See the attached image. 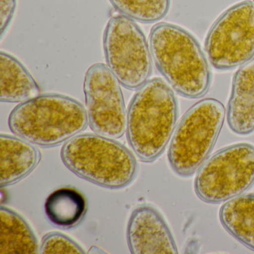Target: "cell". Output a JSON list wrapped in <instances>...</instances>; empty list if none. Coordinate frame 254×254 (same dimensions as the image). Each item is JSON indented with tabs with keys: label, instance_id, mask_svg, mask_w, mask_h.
Wrapping results in <instances>:
<instances>
[{
	"label": "cell",
	"instance_id": "6da1fadb",
	"mask_svg": "<svg viewBox=\"0 0 254 254\" xmlns=\"http://www.w3.org/2000/svg\"><path fill=\"white\" fill-rule=\"evenodd\" d=\"M149 47L157 69L178 94L187 99L206 94L210 68L200 44L188 31L171 23L156 24Z\"/></svg>",
	"mask_w": 254,
	"mask_h": 254
},
{
	"label": "cell",
	"instance_id": "7a4b0ae2",
	"mask_svg": "<svg viewBox=\"0 0 254 254\" xmlns=\"http://www.w3.org/2000/svg\"><path fill=\"white\" fill-rule=\"evenodd\" d=\"M175 93L161 78L148 80L129 105L127 137L136 155L144 162L157 160L175 131L178 120Z\"/></svg>",
	"mask_w": 254,
	"mask_h": 254
},
{
	"label": "cell",
	"instance_id": "3957f363",
	"mask_svg": "<svg viewBox=\"0 0 254 254\" xmlns=\"http://www.w3.org/2000/svg\"><path fill=\"white\" fill-rule=\"evenodd\" d=\"M86 108L61 94L39 95L19 104L8 117L10 130L19 137L44 147L56 146L85 130Z\"/></svg>",
	"mask_w": 254,
	"mask_h": 254
},
{
	"label": "cell",
	"instance_id": "277c9868",
	"mask_svg": "<svg viewBox=\"0 0 254 254\" xmlns=\"http://www.w3.org/2000/svg\"><path fill=\"white\" fill-rule=\"evenodd\" d=\"M65 166L80 178L108 189L130 184L137 171L133 153L124 145L92 133L66 141L61 151Z\"/></svg>",
	"mask_w": 254,
	"mask_h": 254
},
{
	"label": "cell",
	"instance_id": "5b68a950",
	"mask_svg": "<svg viewBox=\"0 0 254 254\" xmlns=\"http://www.w3.org/2000/svg\"><path fill=\"white\" fill-rule=\"evenodd\" d=\"M225 116L224 105L211 98L197 102L185 113L175 129L168 151L175 174L188 178L198 170L215 146Z\"/></svg>",
	"mask_w": 254,
	"mask_h": 254
},
{
	"label": "cell",
	"instance_id": "8992f818",
	"mask_svg": "<svg viewBox=\"0 0 254 254\" xmlns=\"http://www.w3.org/2000/svg\"><path fill=\"white\" fill-rule=\"evenodd\" d=\"M254 184V146L238 143L217 151L202 164L194 179V191L207 203L227 201Z\"/></svg>",
	"mask_w": 254,
	"mask_h": 254
},
{
	"label": "cell",
	"instance_id": "52a82bcc",
	"mask_svg": "<svg viewBox=\"0 0 254 254\" xmlns=\"http://www.w3.org/2000/svg\"><path fill=\"white\" fill-rule=\"evenodd\" d=\"M103 48L107 66L128 90L142 87L152 73V56L142 29L120 14L110 19L105 29Z\"/></svg>",
	"mask_w": 254,
	"mask_h": 254
},
{
	"label": "cell",
	"instance_id": "ba28073f",
	"mask_svg": "<svg viewBox=\"0 0 254 254\" xmlns=\"http://www.w3.org/2000/svg\"><path fill=\"white\" fill-rule=\"evenodd\" d=\"M205 50L218 70L242 66L254 58V2L246 0L226 10L209 29Z\"/></svg>",
	"mask_w": 254,
	"mask_h": 254
},
{
	"label": "cell",
	"instance_id": "9c48e42d",
	"mask_svg": "<svg viewBox=\"0 0 254 254\" xmlns=\"http://www.w3.org/2000/svg\"><path fill=\"white\" fill-rule=\"evenodd\" d=\"M120 82L106 64H95L84 81L88 123L96 134L120 139L127 130V113Z\"/></svg>",
	"mask_w": 254,
	"mask_h": 254
},
{
	"label": "cell",
	"instance_id": "30bf717a",
	"mask_svg": "<svg viewBox=\"0 0 254 254\" xmlns=\"http://www.w3.org/2000/svg\"><path fill=\"white\" fill-rule=\"evenodd\" d=\"M127 240L131 254H178L169 226L161 214L150 205H141L132 212Z\"/></svg>",
	"mask_w": 254,
	"mask_h": 254
},
{
	"label": "cell",
	"instance_id": "8fae6325",
	"mask_svg": "<svg viewBox=\"0 0 254 254\" xmlns=\"http://www.w3.org/2000/svg\"><path fill=\"white\" fill-rule=\"evenodd\" d=\"M227 123L238 135L254 131V58L236 71L227 105Z\"/></svg>",
	"mask_w": 254,
	"mask_h": 254
},
{
	"label": "cell",
	"instance_id": "7c38bea8",
	"mask_svg": "<svg viewBox=\"0 0 254 254\" xmlns=\"http://www.w3.org/2000/svg\"><path fill=\"white\" fill-rule=\"evenodd\" d=\"M41 160L39 150L32 143L11 135H0V187L18 182L29 175Z\"/></svg>",
	"mask_w": 254,
	"mask_h": 254
},
{
	"label": "cell",
	"instance_id": "4fadbf2b",
	"mask_svg": "<svg viewBox=\"0 0 254 254\" xmlns=\"http://www.w3.org/2000/svg\"><path fill=\"white\" fill-rule=\"evenodd\" d=\"M0 101L22 103L39 96L41 87L26 69L14 56L0 53Z\"/></svg>",
	"mask_w": 254,
	"mask_h": 254
},
{
	"label": "cell",
	"instance_id": "5bb4252c",
	"mask_svg": "<svg viewBox=\"0 0 254 254\" xmlns=\"http://www.w3.org/2000/svg\"><path fill=\"white\" fill-rule=\"evenodd\" d=\"M219 219L232 236L254 251V193L227 200L220 208Z\"/></svg>",
	"mask_w": 254,
	"mask_h": 254
},
{
	"label": "cell",
	"instance_id": "9a60e30c",
	"mask_svg": "<svg viewBox=\"0 0 254 254\" xmlns=\"http://www.w3.org/2000/svg\"><path fill=\"white\" fill-rule=\"evenodd\" d=\"M0 221V254H36L40 252L35 233L20 214L2 205Z\"/></svg>",
	"mask_w": 254,
	"mask_h": 254
},
{
	"label": "cell",
	"instance_id": "2e32d148",
	"mask_svg": "<svg viewBox=\"0 0 254 254\" xmlns=\"http://www.w3.org/2000/svg\"><path fill=\"white\" fill-rule=\"evenodd\" d=\"M44 208L52 224L59 228L70 229L84 219L87 204L85 197L78 190L64 187L48 196Z\"/></svg>",
	"mask_w": 254,
	"mask_h": 254
},
{
	"label": "cell",
	"instance_id": "e0dca14e",
	"mask_svg": "<svg viewBox=\"0 0 254 254\" xmlns=\"http://www.w3.org/2000/svg\"><path fill=\"white\" fill-rule=\"evenodd\" d=\"M123 15L142 23H153L164 18L170 8L171 0H110Z\"/></svg>",
	"mask_w": 254,
	"mask_h": 254
},
{
	"label": "cell",
	"instance_id": "ac0fdd59",
	"mask_svg": "<svg viewBox=\"0 0 254 254\" xmlns=\"http://www.w3.org/2000/svg\"><path fill=\"white\" fill-rule=\"evenodd\" d=\"M40 253L43 254H85V251L66 235L56 232L44 236Z\"/></svg>",
	"mask_w": 254,
	"mask_h": 254
},
{
	"label": "cell",
	"instance_id": "d6986e66",
	"mask_svg": "<svg viewBox=\"0 0 254 254\" xmlns=\"http://www.w3.org/2000/svg\"><path fill=\"white\" fill-rule=\"evenodd\" d=\"M17 7V0H0V35L1 38L11 24Z\"/></svg>",
	"mask_w": 254,
	"mask_h": 254
},
{
	"label": "cell",
	"instance_id": "ffe728a7",
	"mask_svg": "<svg viewBox=\"0 0 254 254\" xmlns=\"http://www.w3.org/2000/svg\"><path fill=\"white\" fill-rule=\"evenodd\" d=\"M88 253L89 254H105L103 250L101 249L100 248L96 246V245L92 246L91 248H90V250H89Z\"/></svg>",
	"mask_w": 254,
	"mask_h": 254
},
{
	"label": "cell",
	"instance_id": "44dd1931",
	"mask_svg": "<svg viewBox=\"0 0 254 254\" xmlns=\"http://www.w3.org/2000/svg\"></svg>",
	"mask_w": 254,
	"mask_h": 254
}]
</instances>
